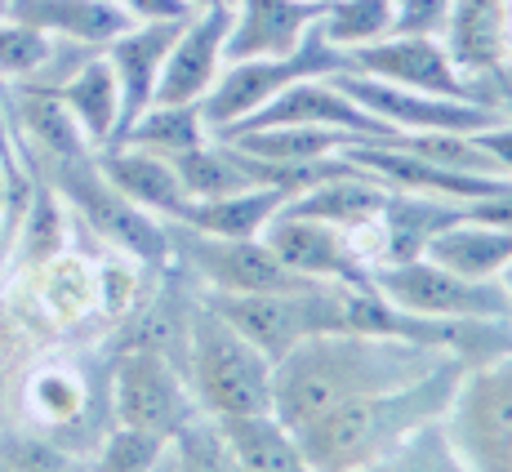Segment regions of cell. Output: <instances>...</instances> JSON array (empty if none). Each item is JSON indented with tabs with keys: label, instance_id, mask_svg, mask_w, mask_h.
I'll return each instance as SVG.
<instances>
[{
	"label": "cell",
	"instance_id": "277c9868",
	"mask_svg": "<svg viewBox=\"0 0 512 472\" xmlns=\"http://www.w3.org/2000/svg\"><path fill=\"white\" fill-rule=\"evenodd\" d=\"M343 67H348V54L334 49L326 36L312 27L290 54L241 58V63L223 67L219 81H214V90L201 98L205 125H210V134L219 139V134L245 125L254 112H263V107H268L277 94L290 90V85L312 81V76H334V72H343Z\"/></svg>",
	"mask_w": 512,
	"mask_h": 472
},
{
	"label": "cell",
	"instance_id": "7402d4cb",
	"mask_svg": "<svg viewBox=\"0 0 512 472\" xmlns=\"http://www.w3.org/2000/svg\"><path fill=\"white\" fill-rule=\"evenodd\" d=\"M299 196V188H250V192H228V196H205V201H187L183 228H196L205 236H263L272 219Z\"/></svg>",
	"mask_w": 512,
	"mask_h": 472
},
{
	"label": "cell",
	"instance_id": "2e32d148",
	"mask_svg": "<svg viewBox=\"0 0 512 472\" xmlns=\"http://www.w3.org/2000/svg\"><path fill=\"white\" fill-rule=\"evenodd\" d=\"M94 165L125 201L139 205V210H147L161 223H179L187 201H192L179 170H174L165 156L143 152V147H125V143L103 147V152H94Z\"/></svg>",
	"mask_w": 512,
	"mask_h": 472
},
{
	"label": "cell",
	"instance_id": "8d00e7d4",
	"mask_svg": "<svg viewBox=\"0 0 512 472\" xmlns=\"http://www.w3.org/2000/svg\"><path fill=\"white\" fill-rule=\"evenodd\" d=\"M499 285H504V294H508V303H512V263L499 272Z\"/></svg>",
	"mask_w": 512,
	"mask_h": 472
},
{
	"label": "cell",
	"instance_id": "44dd1931",
	"mask_svg": "<svg viewBox=\"0 0 512 472\" xmlns=\"http://www.w3.org/2000/svg\"><path fill=\"white\" fill-rule=\"evenodd\" d=\"M419 259H432L437 268L459 272V277L472 281H499V272L512 263V228H495V223H481L464 214V219L446 223L432 236Z\"/></svg>",
	"mask_w": 512,
	"mask_h": 472
},
{
	"label": "cell",
	"instance_id": "d6a6232c",
	"mask_svg": "<svg viewBox=\"0 0 512 472\" xmlns=\"http://www.w3.org/2000/svg\"><path fill=\"white\" fill-rule=\"evenodd\" d=\"M472 139H477V147L490 156V165H495L504 179H512V116L499 125H490V130L472 134Z\"/></svg>",
	"mask_w": 512,
	"mask_h": 472
},
{
	"label": "cell",
	"instance_id": "ba28073f",
	"mask_svg": "<svg viewBox=\"0 0 512 472\" xmlns=\"http://www.w3.org/2000/svg\"><path fill=\"white\" fill-rule=\"evenodd\" d=\"M370 285L388 303L419 317L441 321H512V303L499 281H472L459 272L437 268L432 259L383 263L370 272Z\"/></svg>",
	"mask_w": 512,
	"mask_h": 472
},
{
	"label": "cell",
	"instance_id": "8fae6325",
	"mask_svg": "<svg viewBox=\"0 0 512 472\" xmlns=\"http://www.w3.org/2000/svg\"><path fill=\"white\" fill-rule=\"evenodd\" d=\"M348 67L361 72V76H374V81H383V85H401V90L477 98V90H472V85L464 81V72L455 67V58L446 54L441 36H397L392 32L374 45L352 49Z\"/></svg>",
	"mask_w": 512,
	"mask_h": 472
},
{
	"label": "cell",
	"instance_id": "b9f144b4",
	"mask_svg": "<svg viewBox=\"0 0 512 472\" xmlns=\"http://www.w3.org/2000/svg\"><path fill=\"white\" fill-rule=\"evenodd\" d=\"M236 472H241V468H236Z\"/></svg>",
	"mask_w": 512,
	"mask_h": 472
},
{
	"label": "cell",
	"instance_id": "f1b7e54d",
	"mask_svg": "<svg viewBox=\"0 0 512 472\" xmlns=\"http://www.w3.org/2000/svg\"><path fill=\"white\" fill-rule=\"evenodd\" d=\"M170 459L179 472H236L228 437H223L219 419H210V415H196L183 432H174Z\"/></svg>",
	"mask_w": 512,
	"mask_h": 472
},
{
	"label": "cell",
	"instance_id": "603a6c76",
	"mask_svg": "<svg viewBox=\"0 0 512 472\" xmlns=\"http://www.w3.org/2000/svg\"><path fill=\"white\" fill-rule=\"evenodd\" d=\"M223 437L232 446V459L241 472H317L299 450V437L277 415H245L223 419Z\"/></svg>",
	"mask_w": 512,
	"mask_h": 472
},
{
	"label": "cell",
	"instance_id": "5b68a950",
	"mask_svg": "<svg viewBox=\"0 0 512 472\" xmlns=\"http://www.w3.org/2000/svg\"><path fill=\"white\" fill-rule=\"evenodd\" d=\"M49 174H54V192L81 214V223L98 241H107L116 254L143 263V268H170V223L152 219L147 210L125 201V196L98 174L94 152L76 156V161L49 165Z\"/></svg>",
	"mask_w": 512,
	"mask_h": 472
},
{
	"label": "cell",
	"instance_id": "ac0fdd59",
	"mask_svg": "<svg viewBox=\"0 0 512 472\" xmlns=\"http://www.w3.org/2000/svg\"><path fill=\"white\" fill-rule=\"evenodd\" d=\"M317 18L321 5H312V0H232L228 63L290 54L317 27Z\"/></svg>",
	"mask_w": 512,
	"mask_h": 472
},
{
	"label": "cell",
	"instance_id": "e0dca14e",
	"mask_svg": "<svg viewBox=\"0 0 512 472\" xmlns=\"http://www.w3.org/2000/svg\"><path fill=\"white\" fill-rule=\"evenodd\" d=\"M5 18L36 27L49 41L103 49L134 23L121 0H5Z\"/></svg>",
	"mask_w": 512,
	"mask_h": 472
},
{
	"label": "cell",
	"instance_id": "f35d334b",
	"mask_svg": "<svg viewBox=\"0 0 512 472\" xmlns=\"http://www.w3.org/2000/svg\"><path fill=\"white\" fill-rule=\"evenodd\" d=\"M312 5H326V0H312Z\"/></svg>",
	"mask_w": 512,
	"mask_h": 472
},
{
	"label": "cell",
	"instance_id": "4fadbf2b",
	"mask_svg": "<svg viewBox=\"0 0 512 472\" xmlns=\"http://www.w3.org/2000/svg\"><path fill=\"white\" fill-rule=\"evenodd\" d=\"M263 241L277 254L290 272L308 281H334V285H366L370 268L352 254L348 236H343L334 223L321 219H303V214L281 210L277 219L263 228Z\"/></svg>",
	"mask_w": 512,
	"mask_h": 472
},
{
	"label": "cell",
	"instance_id": "83f0119b",
	"mask_svg": "<svg viewBox=\"0 0 512 472\" xmlns=\"http://www.w3.org/2000/svg\"><path fill=\"white\" fill-rule=\"evenodd\" d=\"M165 455H170V441L165 437L130 428V424H116V428L103 432V441H98L90 472H156Z\"/></svg>",
	"mask_w": 512,
	"mask_h": 472
},
{
	"label": "cell",
	"instance_id": "4dcf8cb0",
	"mask_svg": "<svg viewBox=\"0 0 512 472\" xmlns=\"http://www.w3.org/2000/svg\"><path fill=\"white\" fill-rule=\"evenodd\" d=\"M0 468L9 472H90L76 464L67 446L54 437H36V432H5L0 437Z\"/></svg>",
	"mask_w": 512,
	"mask_h": 472
},
{
	"label": "cell",
	"instance_id": "d4e9b609",
	"mask_svg": "<svg viewBox=\"0 0 512 472\" xmlns=\"http://www.w3.org/2000/svg\"><path fill=\"white\" fill-rule=\"evenodd\" d=\"M205 139H210V125H205L201 103H152L139 121L121 134L125 147H143V152H156V156H165V161L179 152H192V147Z\"/></svg>",
	"mask_w": 512,
	"mask_h": 472
},
{
	"label": "cell",
	"instance_id": "9c48e42d",
	"mask_svg": "<svg viewBox=\"0 0 512 472\" xmlns=\"http://www.w3.org/2000/svg\"><path fill=\"white\" fill-rule=\"evenodd\" d=\"M112 415L116 424H130L170 441L201 415L183 366L156 348H125L112 366Z\"/></svg>",
	"mask_w": 512,
	"mask_h": 472
},
{
	"label": "cell",
	"instance_id": "3957f363",
	"mask_svg": "<svg viewBox=\"0 0 512 472\" xmlns=\"http://www.w3.org/2000/svg\"><path fill=\"white\" fill-rule=\"evenodd\" d=\"M183 379L201 415L219 419V424L245 415H272V361L201 299H196L192 326H187Z\"/></svg>",
	"mask_w": 512,
	"mask_h": 472
},
{
	"label": "cell",
	"instance_id": "74e56055",
	"mask_svg": "<svg viewBox=\"0 0 512 472\" xmlns=\"http://www.w3.org/2000/svg\"><path fill=\"white\" fill-rule=\"evenodd\" d=\"M156 472H179V468H174V459L165 455V459H161V468H156Z\"/></svg>",
	"mask_w": 512,
	"mask_h": 472
},
{
	"label": "cell",
	"instance_id": "d590c367",
	"mask_svg": "<svg viewBox=\"0 0 512 472\" xmlns=\"http://www.w3.org/2000/svg\"><path fill=\"white\" fill-rule=\"evenodd\" d=\"M187 9H219V5H232V0H183Z\"/></svg>",
	"mask_w": 512,
	"mask_h": 472
},
{
	"label": "cell",
	"instance_id": "52a82bcc",
	"mask_svg": "<svg viewBox=\"0 0 512 472\" xmlns=\"http://www.w3.org/2000/svg\"><path fill=\"white\" fill-rule=\"evenodd\" d=\"M170 263L187 277L201 281V290L219 294H272L312 285L308 277L290 272L263 236H205L183 223H170Z\"/></svg>",
	"mask_w": 512,
	"mask_h": 472
},
{
	"label": "cell",
	"instance_id": "9a60e30c",
	"mask_svg": "<svg viewBox=\"0 0 512 472\" xmlns=\"http://www.w3.org/2000/svg\"><path fill=\"white\" fill-rule=\"evenodd\" d=\"M504 18L508 0H455L441 45L464 72V81L486 103V85L504 76Z\"/></svg>",
	"mask_w": 512,
	"mask_h": 472
},
{
	"label": "cell",
	"instance_id": "1f68e13d",
	"mask_svg": "<svg viewBox=\"0 0 512 472\" xmlns=\"http://www.w3.org/2000/svg\"><path fill=\"white\" fill-rule=\"evenodd\" d=\"M455 0H392V32L397 36H441Z\"/></svg>",
	"mask_w": 512,
	"mask_h": 472
},
{
	"label": "cell",
	"instance_id": "30bf717a",
	"mask_svg": "<svg viewBox=\"0 0 512 472\" xmlns=\"http://www.w3.org/2000/svg\"><path fill=\"white\" fill-rule=\"evenodd\" d=\"M334 85L366 107L374 121H383L392 134H481L490 125L508 121L499 107L477 103V98H446V94H423L401 90V85H383L374 76H361L352 67L334 72Z\"/></svg>",
	"mask_w": 512,
	"mask_h": 472
},
{
	"label": "cell",
	"instance_id": "4316f807",
	"mask_svg": "<svg viewBox=\"0 0 512 472\" xmlns=\"http://www.w3.org/2000/svg\"><path fill=\"white\" fill-rule=\"evenodd\" d=\"M54 54L58 41L0 14V76H9L18 85H45L49 72H54Z\"/></svg>",
	"mask_w": 512,
	"mask_h": 472
},
{
	"label": "cell",
	"instance_id": "cb8c5ba5",
	"mask_svg": "<svg viewBox=\"0 0 512 472\" xmlns=\"http://www.w3.org/2000/svg\"><path fill=\"white\" fill-rule=\"evenodd\" d=\"M85 410H90V383H85V375H76L72 366H41L27 379V415L54 441L67 428L81 424Z\"/></svg>",
	"mask_w": 512,
	"mask_h": 472
},
{
	"label": "cell",
	"instance_id": "ffe728a7",
	"mask_svg": "<svg viewBox=\"0 0 512 472\" xmlns=\"http://www.w3.org/2000/svg\"><path fill=\"white\" fill-rule=\"evenodd\" d=\"M54 98L67 107L76 125H81L85 143L94 152L116 143V130H121V85L112 76V63L103 58V49H94L72 76L54 85Z\"/></svg>",
	"mask_w": 512,
	"mask_h": 472
},
{
	"label": "cell",
	"instance_id": "8992f818",
	"mask_svg": "<svg viewBox=\"0 0 512 472\" xmlns=\"http://www.w3.org/2000/svg\"><path fill=\"white\" fill-rule=\"evenodd\" d=\"M441 428L472 472H512V352L464 370Z\"/></svg>",
	"mask_w": 512,
	"mask_h": 472
},
{
	"label": "cell",
	"instance_id": "f546056e",
	"mask_svg": "<svg viewBox=\"0 0 512 472\" xmlns=\"http://www.w3.org/2000/svg\"><path fill=\"white\" fill-rule=\"evenodd\" d=\"M23 228H18V236H23V263L27 268H41V263H49L54 254H63V210H58V192L54 188H36V196L27 201L23 210Z\"/></svg>",
	"mask_w": 512,
	"mask_h": 472
},
{
	"label": "cell",
	"instance_id": "7c38bea8",
	"mask_svg": "<svg viewBox=\"0 0 512 472\" xmlns=\"http://www.w3.org/2000/svg\"><path fill=\"white\" fill-rule=\"evenodd\" d=\"M228 27L232 5L192 9L183 18L156 81V103H201L214 90L219 72L228 67Z\"/></svg>",
	"mask_w": 512,
	"mask_h": 472
},
{
	"label": "cell",
	"instance_id": "5bb4252c",
	"mask_svg": "<svg viewBox=\"0 0 512 472\" xmlns=\"http://www.w3.org/2000/svg\"><path fill=\"white\" fill-rule=\"evenodd\" d=\"M179 23L183 18H134L116 41L103 45V58L112 63V76L121 85V130H116V143L156 103V81H161L165 54H170L174 36H179Z\"/></svg>",
	"mask_w": 512,
	"mask_h": 472
},
{
	"label": "cell",
	"instance_id": "ab89813d",
	"mask_svg": "<svg viewBox=\"0 0 512 472\" xmlns=\"http://www.w3.org/2000/svg\"><path fill=\"white\" fill-rule=\"evenodd\" d=\"M0 14H5V0H0Z\"/></svg>",
	"mask_w": 512,
	"mask_h": 472
},
{
	"label": "cell",
	"instance_id": "60d3db41",
	"mask_svg": "<svg viewBox=\"0 0 512 472\" xmlns=\"http://www.w3.org/2000/svg\"><path fill=\"white\" fill-rule=\"evenodd\" d=\"M0 472H9V468H0Z\"/></svg>",
	"mask_w": 512,
	"mask_h": 472
},
{
	"label": "cell",
	"instance_id": "836d02e7",
	"mask_svg": "<svg viewBox=\"0 0 512 472\" xmlns=\"http://www.w3.org/2000/svg\"><path fill=\"white\" fill-rule=\"evenodd\" d=\"M134 18H187L192 9L183 0H121Z\"/></svg>",
	"mask_w": 512,
	"mask_h": 472
},
{
	"label": "cell",
	"instance_id": "484cf974",
	"mask_svg": "<svg viewBox=\"0 0 512 472\" xmlns=\"http://www.w3.org/2000/svg\"><path fill=\"white\" fill-rule=\"evenodd\" d=\"M317 32L343 54L374 45L383 36H392V0H326Z\"/></svg>",
	"mask_w": 512,
	"mask_h": 472
},
{
	"label": "cell",
	"instance_id": "d6986e66",
	"mask_svg": "<svg viewBox=\"0 0 512 472\" xmlns=\"http://www.w3.org/2000/svg\"><path fill=\"white\" fill-rule=\"evenodd\" d=\"M228 139L241 152L259 156L268 165L294 174H330L339 165V152L357 143V134L330 130V125H259V130H236Z\"/></svg>",
	"mask_w": 512,
	"mask_h": 472
},
{
	"label": "cell",
	"instance_id": "e575fe53",
	"mask_svg": "<svg viewBox=\"0 0 512 472\" xmlns=\"http://www.w3.org/2000/svg\"><path fill=\"white\" fill-rule=\"evenodd\" d=\"M504 76H512V0H508V18H504ZM504 76H499V81H504ZM495 85V81H490ZM486 85V90H490Z\"/></svg>",
	"mask_w": 512,
	"mask_h": 472
},
{
	"label": "cell",
	"instance_id": "7a4b0ae2",
	"mask_svg": "<svg viewBox=\"0 0 512 472\" xmlns=\"http://www.w3.org/2000/svg\"><path fill=\"white\" fill-rule=\"evenodd\" d=\"M464 370H468L464 361L450 357L415 383L343 401V406L326 410L308 428L294 432L299 450L308 455V464L317 472H361V468L383 464L410 437H419L423 428L446 419Z\"/></svg>",
	"mask_w": 512,
	"mask_h": 472
},
{
	"label": "cell",
	"instance_id": "6da1fadb",
	"mask_svg": "<svg viewBox=\"0 0 512 472\" xmlns=\"http://www.w3.org/2000/svg\"><path fill=\"white\" fill-rule=\"evenodd\" d=\"M441 361H450V352L415 348V343L388 339V334H308L299 348H290L272 366V415L290 432H299L343 401L415 383Z\"/></svg>",
	"mask_w": 512,
	"mask_h": 472
}]
</instances>
